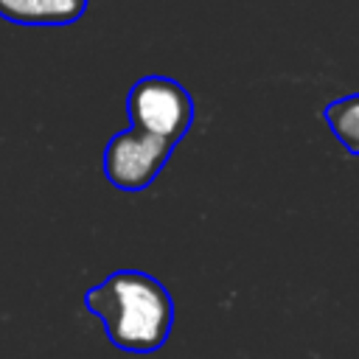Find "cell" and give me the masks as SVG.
Listing matches in <instances>:
<instances>
[{
	"label": "cell",
	"instance_id": "6da1fadb",
	"mask_svg": "<svg viewBox=\"0 0 359 359\" xmlns=\"http://www.w3.org/2000/svg\"><path fill=\"white\" fill-rule=\"evenodd\" d=\"M84 309L101 317L107 339L126 353H154L174 325L168 289L140 269H118L87 289Z\"/></svg>",
	"mask_w": 359,
	"mask_h": 359
},
{
	"label": "cell",
	"instance_id": "7a4b0ae2",
	"mask_svg": "<svg viewBox=\"0 0 359 359\" xmlns=\"http://www.w3.org/2000/svg\"><path fill=\"white\" fill-rule=\"evenodd\" d=\"M126 115L135 129L177 146L194 123V98L168 76H143L126 95Z\"/></svg>",
	"mask_w": 359,
	"mask_h": 359
},
{
	"label": "cell",
	"instance_id": "3957f363",
	"mask_svg": "<svg viewBox=\"0 0 359 359\" xmlns=\"http://www.w3.org/2000/svg\"><path fill=\"white\" fill-rule=\"evenodd\" d=\"M171 151L174 143L129 126L104 146V177L121 191H143L157 180Z\"/></svg>",
	"mask_w": 359,
	"mask_h": 359
},
{
	"label": "cell",
	"instance_id": "277c9868",
	"mask_svg": "<svg viewBox=\"0 0 359 359\" xmlns=\"http://www.w3.org/2000/svg\"><path fill=\"white\" fill-rule=\"evenodd\" d=\"M87 0H0V17L14 25H73Z\"/></svg>",
	"mask_w": 359,
	"mask_h": 359
},
{
	"label": "cell",
	"instance_id": "5b68a950",
	"mask_svg": "<svg viewBox=\"0 0 359 359\" xmlns=\"http://www.w3.org/2000/svg\"><path fill=\"white\" fill-rule=\"evenodd\" d=\"M323 118L331 126L334 137L351 154H359V93H351V95H342V98L331 101L323 109Z\"/></svg>",
	"mask_w": 359,
	"mask_h": 359
}]
</instances>
